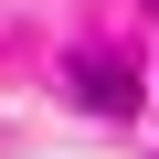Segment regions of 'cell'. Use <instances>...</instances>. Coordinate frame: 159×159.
Masks as SVG:
<instances>
[{
	"label": "cell",
	"instance_id": "6da1fadb",
	"mask_svg": "<svg viewBox=\"0 0 159 159\" xmlns=\"http://www.w3.org/2000/svg\"><path fill=\"white\" fill-rule=\"evenodd\" d=\"M74 85H85L96 106H127V96H138V85H127V64H74Z\"/></svg>",
	"mask_w": 159,
	"mask_h": 159
}]
</instances>
